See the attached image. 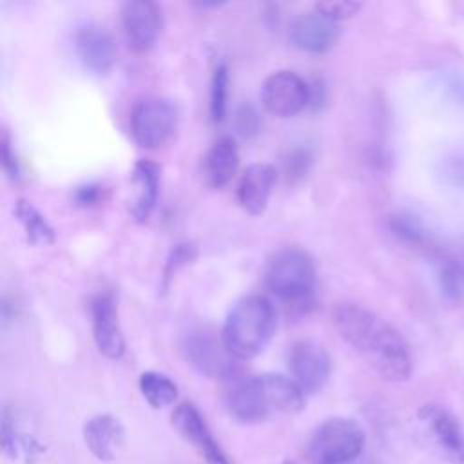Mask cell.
<instances>
[{
	"label": "cell",
	"instance_id": "6da1fadb",
	"mask_svg": "<svg viewBox=\"0 0 464 464\" xmlns=\"http://www.w3.org/2000/svg\"><path fill=\"white\" fill-rule=\"evenodd\" d=\"M332 319L341 339L379 375L393 382L410 379L413 366L410 346L395 326L357 303L337 304Z\"/></svg>",
	"mask_w": 464,
	"mask_h": 464
},
{
	"label": "cell",
	"instance_id": "7a4b0ae2",
	"mask_svg": "<svg viewBox=\"0 0 464 464\" xmlns=\"http://www.w3.org/2000/svg\"><path fill=\"white\" fill-rule=\"evenodd\" d=\"M277 324L272 301L261 294H250L234 303L225 317L221 339L227 350L237 359L259 355L270 343Z\"/></svg>",
	"mask_w": 464,
	"mask_h": 464
},
{
	"label": "cell",
	"instance_id": "3957f363",
	"mask_svg": "<svg viewBox=\"0 0 464 464\" xmlns=\"http://www.w3.org/2000/svg\"><path fill=\"white\" fill-rule=\"evenodd\" d=\"M317 283L314 259L301 248L277 250L265 266V286L286 304H304L312 299Z\"/></svg>",
	"mask_w": 464,
	"mask_h": 464
},
{
	"label": "cell",
	"instance_id": "277c9868",
	"mask_svg": "<svg viewBox=\"0 0 464 464\" xmlns=\"http://www.w3.org/2000/svg\"><path fill=\"white\" fill-rule=\"evenodd\" d=\"M364 448V431L353 419L332 417L321 422L310 440L308 457L314 464H350Z\"/></svg>",
	"mask_w": 464,
	"mask_h": 464
},
{
	"label": "cell",
	"instance_id": "5b68a950",
	"mask_svg": "<svg viewBox=\"0 0 464 464\" xmlns=\"http://www.w3.org/2000/svg\"><path fill=\"white\" fill-rule=\"evenodd\" d=\"M178 121L179 112L172 100L163 96H145L130 109V136L140 147L156 150L174 138Z\"/></svg>",
	"mask_w": 464,
	"mask_h": 464
},
{
	"label": "cell",
	"instance_id": "8992f818",
	"mask_svg": "<svg viewBox=\"0 0 464 464\" xmlns=\"http://www.w3.org/2000/svg\"><path fill=\"white\" fill-rule=\"evenodd\" d=\"M181 350L188 364L201 375L232 379L237 372V359L227 350L221 335L216 337L207 328L190 330L181 343Z\"/></svg>",
	"mask_w": 464,
	"mask_h": 464
},
{
	"label": "cell",
	"instance_id": "52a82bcc",
	"mask_svg": "<svg viewBox=\"0 0 464 464\" xmlns=\"http://www.w3.org/2000/svg\"><path fill=\"white\" fill-rule=\"evenodd\" d=\"M263 107L277 118H292L312 102V87L294 71L279 69L268 74L261 87Z\"/></svg>",
	"mask_w": 464,
	"mask_h": 464
},
{
	"label": "cell",
	"instance_id": "ba28073f",
	"mask_svg": "<svg viewBox=\"0 0 464 464\" xmlns=\"http://www.w3.org/2000/svg\"><path fill=\"white\" fill-rule=\"evenodd\" d=\"M121 29L130 51L141 54L150 51L163 29V13L156 2L129 0L120 9Z\"/></svg>",
	"mask_w": 464,
	"mask_h": 464
},
{
	"label": "cell",
	"instance_id": "9c48e42d",
	"mask_svg": "<svg viewBox=\"0 0 464 464\" xmlns=\"http://www.w3.org/2000/svg\"><path fill=\"white\" fill-rule=\"evenodd\" d=\"M286 362L292 379L304 393L319 392L326 384L332 372V359L328 352L324 346L310 339L295 341L288 348Z\"/></svg>",
	"mask_w": 464,
	"mask_h": 464
},
{
	"label": "cell",
	"instance_id": "30bf717a",
	"mask_svg": "<svg viewBox=\"0 0 464 464\" xmlns=\"http://www.w3.org/2000/svg\"><path fill=\"white\" fill-rule=\"evenodd\" d=\"M74 49L80 63L92 76L109 74L116 63L114 38L96 22H85L76 29Z\"/></svg>",
	"mask_w": 464,
	"mask_h": 464
},
{
	"label": "cell",
	"instance_id": "8fae6325",
	"mask_svg": "<svg viewBox=\"0 0 464 464\" xmlns=\"http://www.w3.org/2000/svg\"><path fill=\"white\" fill-rule=\"evenodd\" d=\"M91 328L94 344L102 355L112 361L123 357L125 339L118 319V306L111 292H98L91 299Z\"/></svg>",
	"mask_w": 464,
	"mask_h": 464
},
{
	"label": "cell",
	"instance_id": "7c38bea8",
	"mask_svg": "<svg viewBox=\"0 0 464 464\" xmlns=\"http://www.w3.org/2000/svg\"><path fill=\"white\" fill-rule=\"evenodd\" d=\"M170 422L174 430L203 455L207 464H232L208 430L205 417L192 402H179L170 415Z\"/></svg>",
	"mask_w": 464,
	"mask_h": 464
},
{
	"label": "cell",
	"instance_id": "4fadbf2b",
	"mask_svg": "<svg viewBox=\"0 0 464 464\" xmlns=\"http://www.w3.org/2000/svg\"><path fill=\"white\" fill-rule=\"evenodd\" d=\"M339 34H341L339 22L324 16L315 7L312 11H306L295 16L288 31L290 42L297 49L312 54H323L330 51L337 44Z\"/></svg>",
	"mask_w": 464,
	"mask_h": 464
},
{
	"label": "cell",
	"instance_id": "5bb4252c",
	"mask_svg": "<svg viewBox=\"0 0 464 464\" xmlns=\"http://www.w3.org/2000/svg\"><path fill=\"white\" fill-rule=\"evenodd\" d=\"M277 172L270 163H252L239 176L236 198L239 207L250 216H259L268 207Z\"/></svg>",
	"mask_w": 464,
	"mask_h": 464
},
{
	"label": "cell",
	"instance_id": "9a60e30c",
	"mask_svg": "<svg viewBox=\"0 0 464 464\" xmlns=\"http://www.w3.org/2000/svg\"><path fill=\"white\" fill-rule=\"evenodd\" d=\"M227 408L234 419L245 424H256L265 420L272 408L266 401L259 375L236 379L227 392Z\"/></svg>",
	"mask_w": 464,
	"mask_h": 464
},
{
	"label": "cell",
	"instance_id": "2e32d148",
	"mask_svg": "<svg viewBox=\"0 0 464 464\" xmlns=\"http://www.w3.org/2000/svg\"><path fill=\"white\" fill-rule=\"evenodd\" d=\"M419 417L430 426L439 446L455 462H464V430L459 419L439 404H426L420 408Z\"/></svg>",
	"mask_w": 464,
	"mask_h": 464
},
{
	"label": "cell",
	"instance_id": "e0dca14e",
	"mask_svg": "<svg viewBox=\"0 0 464 464\" xmlns=\"http://www.w3.org/2000/svg\"><path fill=\"white\" fill-rule=\"evenodd\" d=\"M123 439L125 430L111 413L94 415L83 424L85 446L98 460H114L123 446Z\"/></svg>",
	"mask_w": 464,
	"mask_h": 464
},
{
	"label": "cell",
	"instance_id": "ac0fdd59",
	"mask_svg": "<svg viewBox=\"0 0 464 464\" xmlns=\"http://www.w3.org/2000/svg\"><path fill=\"white\" fill-rule=\"evenodd\" d=\"M239 167V150L232 136L218 138L203 160L205 179L212 188H223L232 181Z\"/></svg>",
	"mask_w": 464,
	"mask_h": 464
},
{
	"label": "cell",
	"instance_id": "d6986e66",
	"mask_svg": "<svg viewBox=\"0 0 464 464\" xmlns=\"http://www.w3.org/2000/svg\"><path fill=\"white\" fill-rule=\"evenodd\" d=\"M160 179H161V170L158 163H154L152 160L141 158L134 163L132 181L138 187V196L130 208L134 221L145 223L154 212L158 194H160Z\"/></svg>",
	"mask_w": 464,
	"mask_h": 464
},
{
	"label": "cell",
	"instance_id": "ffe728a7",
	"mask_svg": "<svg viewBox=\"0 0 464 464\" xmlns=\"http://www.w3.org/2000/svg\"><path fill=\"white\" fill-rule=\"evenodd\" d=\"M259 381L272 411L297 413L303 410L304 392L294 379L281 373H261Z\"/></svg>",
	"mask_w": 464,
	"mask_h": 464
},
{
	"label": "cell",
	"instance_id": "44dd1931",
	"mask_svg": "<svg viewBox=\"0 0 464 464\" xmlns=\"http://www.w3.org/2000/svg\"><path fill=\"white\" fill-rule=\"evenodd\" d=\"M0 433H2V451L13 460L22 459L24 462L31 464L45 451L44 444H40V440L34 435L18 428L16 420L11 417L7 410H4L2 413Z\"/></svg>",
	"mask_w": 464,
	"mask_h": 464
},
{
	"label": "cell",
	"instance_id": "7402d4cb",
	"mask_svg": "<svg viewBox=\"0 0 464 464\" xmlns=\"http://www.w3.org/2000/svg\"><path fill=\"white\" fill-rule=\"evenodd\" d=\"M14 218L24 228V234L31 245H53L56 232L45 216L27 199H18L13 207Z\"/></svg>",
	"mask_w": 464,
	"mask_h": 464
},
{
	"label": "cell",
	"instance_id": "603a6c76",
	"mask_svg": "<svg viewBox=\"0 0 464 464\" xmlns=\"http://www.w3.org/2000/svg\"><path fill=\"white\" fill-rule=\"evenodd\" d=\"M138 386H140V392H141L143 399L154 410L167 408V406L174 404L176 399H178L176 382L161 372H154V370L143 372L138 379Z\"/></svg>",
	"mask_w": 464,
	"mask_h": 464
},
{
	"label": "cell",
	"instance_id": "cb8c5ba5",
	"mask_svg": "<svg viewBox=\"0 0 464 464\" xmlns=\"http://www.w3.org/2000/svg\"><path fill=\"white\" fill-rule=\"evenodd\" d=\"M437 283L446 299H460L464 295V266L450 256H440L437 259Z\"/></svg>",
	"mask_w": 464,
	"mask_h": 464
},
{
	"label": "cell",
	"instance_id": "d4e9b609",
	"mask_svg": "<svg viewBox=\"0 0 464 464\" xmlns=\"http://www.w3.org/2000/svg\"><path fill=\"white\" fill-rule=\"evenodd\" d=\"M228 100V69L223 62H218L210 76V92H208V112L214 123L223 121L227 114Z\"/></svg>",
	"mask_w": 464,
	"mask_h": 464
},
{
	"label": "cell",
	"instance_id": "484cf974",
	"mask_svg": "<svg viewBox=\"0 0 464 464\" xmlns=\"http://www.w3.org/2000/svg\"><path fill=\"white\" fill-rule=\"evenodd\" d=\"M390 228L401 241L410 243V245H419L426 237L422 223L411 214H395V216H392Z\"/></svg>",
	"mask_w": 464,
	"mask_h": 464
},
{
	"label": "cell",
	"instance_id": "4316f807",
	"mask_svg": "<svg viewBox=\"0 0 464 464\" xmlns=\"http://www.w3.org/2000/svg\"><path fill=\"white\" fill-rule=\"evenodd\" d=\"M196 246L190 245V243H178L169 257H167V263H165V270H163V277H165V283L185 265L192 263L196 259Z\"/></svg>",
	"mask_w": 464,
	"mask_h": 464
},
{
	"label": "cell",
	"instance_id": "83f0119b",
	"mask_svg": "<svg viewBox=\"0 0 464 464\" xmlns=\"http://www.w3.org/2000/svg\"><path fill=\"white\" fill-rule=\"evenodd\" d=\"M314 7L319 13H323L324 16H328L335 22H343V20L352 18L353 14H357V11L362 5L359 2H353V0H328V2H317Z\"/></svg>",
	"mask_w": 464,
	"mask_h": 464
},
{
	"label": "cell",
	"instance_id": "f1b7e54d",
	"mask_svg": "<svg viewBox=\"0 0 464 464\" xmlns=\"http://www.w3.org/2000/svg\"><path fill=\"white\" fill-rule=\"evenodd\" d=\"M0 158H2V169H4L5 176L11 181H20V178H22L20 161H18V156L14 152L13 140H11V136L5 129L2 130V138H0Z\"/></svg>",
	"mask_w": 464,
	"mask_h": 464
},
{
	"label": "cell",
	"instance_id": "f546056e",
	"mask_svg": "<svg viewBox=\"0 0 464 464\" xmlns=\"http://www.w3.org/2000/svg\"><path fill=\"white\" fill-rule=\"evenodd\" d=\"M105 198V188L100 183H83L72 190V203L82 208L98 207Z\"/></svg>",
	"mask_w": 464,
	"mask_h": 464
},
{
	"label": "cell",
	"instance_id": "4dcf8cb0",
	"mask_svg": "<svg viewBox=\"0 0 464 464\" xmlns=\"http://www.w3.org/2000/svg\"><path fill=\"white\" fill-rule=\"evenodd\" d=\"M236 129L243 136H254L259 130V114L252 105H243L236 112Z\"/></svg>",
	"mask_w": 464,
	"mask_h": 464
},
{
	"label": "cell",
	"instance_id": "1f68e13d",
	"mask_svg": "<svg viewBox=\"0 0 464 464\" xmlns=\"http://www.w3.org/2000/svg\"><path fill=\"white\" fill-rule=\"evenodd\" d=\"M444 176L455 187H464V156L455 154L446 161Z\"/></svg>",
	"mask_w": 464,
	"mask_h": 464
},
{
	"label": "cell",
	"instance_id": "d6a6232c",
	"mask_svg": "<svg viewBox=\"0 0 464 464\" xmlns=\"http://www.w3.org/2000/svg\"><path fill=\"white\" fill-rule=\"evenodd\" d=\"M310 163V156L303 150L299 152H294L290 158H288V165H286V170L292 172V176H301L306 172V167Z\"/></svg>",
	"mask_w": 464,
	"mask_h": 464
},
{
	"label": "cell",
	"instance_id": "836d02e7",
	"mask_svg": "<svg viewBox=\"0 0 464 464\" xmlns=\"http://www.w3.org/2000/svg\"><path fill=\"white\" fill-rule=\"evenodd\" d=\"M283 464H295V462H294V460H288V459H286V460H285Z\"/></svg>",
	"mask_w": 464,
	"mask_h": 464
}]
</instances>
